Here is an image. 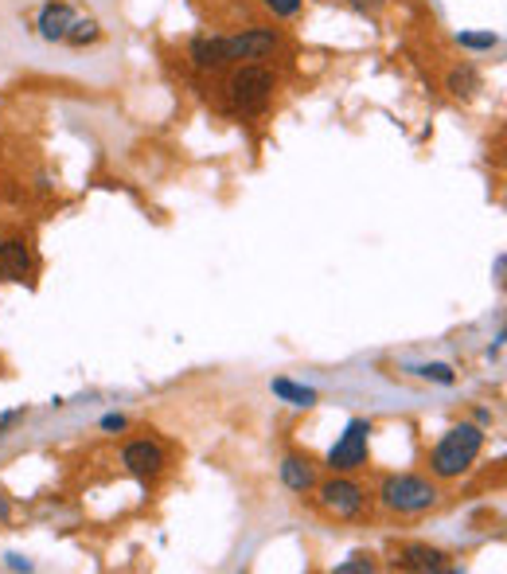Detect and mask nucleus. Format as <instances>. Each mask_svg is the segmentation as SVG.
I'll list each match as a JSON object with an SVG mask.
<instances>
[{"label":"nucleus","mask_w":507,"mask_h":574,"mask_svg":"<svg viewBox=\"0 0 507 574\" xmlns=\"http://www.w3.org/2000/svg\"><path fill=\"white\" fill-rule=\"evenodd\" d=\"M481 446H484V431H481V426H472V422H461V426H453V431H449L446 438L437 441V449H434V473L437 477H461L464 469L476 461Z\"/></svg>","instance_id":"f257e3e1"},{"label":"nucleus","mask_w":507,"mask_h":574,"mask_svg":"<svg viewBox=\"0 0 507 574\" xmlns=\"http://www.w3.org/2000/svg\"><path fill=\"white\" fill-rule=\"evenodd\" d=\"M383 504L391 512H402V516H422L437 504V489L429 485L426 477L414 473H399L383 481Z\"/></svg>","instance_id":"f03ea898"},{"label":"nucleus","mask_w":507,"mask_h":574,"mask_svg":"<svg viewBox=\"0 0 507 574\" xmlns=\"http://www.w3.org/2000/svg\"><path fill=\"white\" fill-rule=\"evenodd\" d=\"M227 94H231V106L239 110V114H254V110L266 106L269 94H274V74L258 64H246L234 71Z\"/></svg>","instance_id":"7ed1b4c3"},{"label":"nucleus","mask_w":507,"mask_h":574,"mask_svg":"<svg viewBox=\"0 0 507 574\" xmlns=\"http://www.w3.org/2000/svg\"><path fill=\"white\" fill-rule=\"evenodd\" d=\"M367 438H371V422L367 418H352L347 422L344 438L332 446L329 454V469L332 473H352L367 461Z\"/></svg>","instance_id":"20e7f679"},{"label":"nucleus","mask_w":507,"mask_h":574,"mask_svg":"<svg viewBox=\"0 0 507 574\" xmlns=\"http://www.w3.org/2000/svg\"><path fill=\"white\" fill-rule=\"evenodd\" d=\"M321 504L324 512H332L336 520H356L364 516L367 508V493L356 485V481H347V477H332L321 485Z\"/></svg>","instance_id":"39448f33"},{"label":"nucleus","mask_w":507,"mask_h":574,"mask_svg":"<svg viewBox=\"0 0 507 574\" xmlns=\"http://www.w3.org/2000/svg\"><path fill=\"white\" fill-rule=\"evenodd\" d=\"M281 36L277 32H242V36L223 39L227 64H242V59H266L269 51H277Z\"/></svg>","instance_id":"423d86ee"},{"label":"nucleus","mask_w":507,"mask_h":574,"mask_svg":"<svg viewBox=\"0 0 507 574\" xmlns=\"http://www.w3.org/2000/svg\"><path fill=\"white\" fill-rule=\"evenodd\" d=\"M394 566L399 571H449V555L426 543H402L394 548Z\"/></svg>","instance_id":"0eeeda50"},{"label":"nucleus","mask_w":507,"mask_h":574,"mask_svg":"<svg viewBox=\"0 0 507 574\" xmlns=\"http://www.w3.org/2000/svg\"><path fill=\"white\" fill-rule=\"evenodd\" d=\"M74 20H79V12L67 4V0H47L44 12H39V36L44 39H59V44H67V36H71Z\"/></svg>","instance_id":"6e6552de"},{"label":"nucleus","mask_w":507,"mask_h":574,"mask_svg":"<svg viewBox=\"0 0 507 574\" xmlns=\"http://www.w3.org/2000/svg\"><path fill=\"white\" fill-rule=\"evenodd\" d=\"M122 461L134 477H157L161 473V466H164V454L152 446V441H129L125 454H122Z\"/></svg>","instance_id":"1a4fd4ad"},{"label":"nucleus","mask_w":507,"mask_h":574,"mask_svg":"<svg viewBox=\"0 0 507 574\" xmlns=\"http://www.w3.org/2000/svg\"><path fill=\"white\" fill-rule=\"evenodd\" d=\"M281 485L289 489V493H297V496L309 493V489L316 485V469H312V461L289 454V458L281 461Z\"/></svg>","instance_id":"9d476101"},{"label":"nucleus","mask_w":507,"mask_h":574,"mask_svg":"<svg viewBox=\"0 0 507 574\" xmlns=\"http://www.w3.org/2000/svg\"><path fill=\"white\" fill-rule=\"evenodd\" d=\"M32 269V254L20 239L12 243H0V278L4 282H24V274Z\"/></svg>","instance_id":"9b49d317"},{"label":"nucleus","mask_w":507,"mask_h":574,"mask_svg":"<svg viewBox=\"0 0 507 574\" xmlns=\"http://www.w3.org/2000/svg\"><path fill=\"white\" fill-rule=\"evenodd\" d=\"M192 64H196L199 71H219V67H227L223 36H199V39H192Z\"/></svg>","instance_id":"f8f14e48"},{"label":"nucleus","mask_w":507,"mask_h":574,"mask_svg":"<svg viewBox=\"0 0 507 574\" xmlns=\"http://www.w3.org/2000/svg\"><path fill=\"white\" fill-rule=\"evenodd\" d=\"M269 387H274V395L285 399L289 406H312L316 403V391H312V387L293 383V379H274Z\"/></svg>","instance_id":"ddd939ff"},{"label":"nucleus","mask_w":507,"mask_h":574,"mask_svg":"<svg viewBox=\"0 0 507 574\" xmlns=\"http://www.w3.org/2000/svg\"><path fill=\"white\" fill-rule=\"evenodd\" d=\"M461 47H472V51H492V47H496V36H492V32H461Z\"/></svg>","instance_id":"4468645a"},{"label":"nucleus","mask_w":507,"mask_h":574,"mask_svg":"<svg viewBox=\"0 0 507 574\" xmlns=\"http://www.w3.org/2000/svg\"><path fill=\"white\" fill-rule=\"evenodd\" d=\"M414 371H418V376L422 379H434V383H453V368H446V364H422V368H414Z\"/></svg>","instance_id":"2eb2a0df"},{"label":"nucleus","mask_w":507,"mask_h":574,"mask_svg":"<svg viewBox=\"0 0 507 574\" xmlns=\"http://www.w3.org/2000/svg\"><path fill=\"white\" fill-rule=\"evenodd\" d=\"M472 87H476V71H472V67H464V71H457L453 79H449L453 94H472Z\"/></svg>","instance_id":"dca6fc26"},{"label":"nucleus","mask_w":507,"mask_h":574,"mask_svg":"<svg viewBox=\"0 0 507 574\" xmlns=\"http://www.w3.org/2000/svg\"><path fill=\"white\" fill-rule=\"evenodd\" d=\"M266 9L274 16H297L301 12V0H266Z\"/></svg>","instance_id":"f3484780"},{"label":"nucleus","mask_w":507,"mask_h":574,"mask_svg":"<svg viewBox=\"0 0 507 574\" xmlns=\"http://www.w3.org/2000/svg\"><path fill=\"white\" fill-rule=\"evenodd\" d=\"M336 571H339V574H352V571H375V563H371V555H352V563H339Z\"/></svg>","instance_id":"a211bd4d"},{"label":"nucleus","mask_w":507,"mask_h":574,"mask_svg":"<svg viewBox=\"0 0 507 574\" xmlns=\"http://www.w3.org/2000/svg\"><path fill=\"white\" fill-rule=\"evenodd\" d=\"M20 418H24V411H9V414H0V434H4V431H12V426H16Z\"/></svg>","instance_id":"6ab92c4d"},{"label":"nucleus","mask_w":507,"mask_h":574,"mask_svg":"<svg viewBox=\"0 0 507 574\" xmlns=\"http://www.w3.org/2000/svg\"><path fill=\"white\" fill-rule=\"evenodd\" d=\"M102 426H106V431H125V418H122V414H106V418H102Z\"/></svg>","instance_id":"aec40b11"},{"label":"nucleus","mask_w":507,"mask_h":574,"mask_svg":"<svg viewBox=\"0 0 507 574\" xmlns=\"http://www.w3.org/2000/svg\"><path fill=\"white\" fill-rule=\"evenodd\" d=\"M359 9H379V4H383V0H356Z\"/></svg>","instance_id":"412c9836"},{"label":"nucleus","mask_w":507,"mask_h":574,"mask_svg":"<svg viewBox=\"0 0 507 574\" xmlns=\"http://www.w3.org/2000/svg\"><path fill=\"white\" fill-rule=\"evenodd\" d=\"M0 516H9V508H4V501H0Z\"/></svg>","instance_id":"4be33fe9"}]
</instances>
